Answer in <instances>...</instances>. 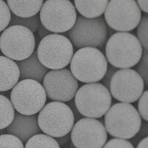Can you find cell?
<instances>
[{
    "instance_id": "1",
    "label": "cell",
    "mask_w": 148,
    "mask_h": 148,
    "mask_svg": "<svg viewBox=\"0 0 148 148\" xmlns=\"http://www.w3.org/2000/svg\"><path fill=\"white\" fill-rule=\"evenodd\" d=\"M105 45L108 62L120 69L136 65L143 53V47L137 37L129 32H117L110 36Z\"/></svg>"
},
{
    "instance_id": "2",
    "label": "cell",
    "mask_w": 148,
    "mask_h": 148,
    "mask_svg": "<svg viewBox=\"0 0 148 148\" xmlns=\"http://www.w3.org/2000/svg\"><path fill=\"white\" fill-rule=\"evenodd\" d=\"M104 116L107 133L115 138L130 139L141 128V116L130 103L114 104Z\"/></svg>"
},
{
    "instance_id": "3",
    "label": "cell",
    "mask_w": 148,
    "mask_h": 148,
    "mask_svg": "<svg viewBox=\"0 0 148 148\" xmlns=\"http://www.w3.org/2000/svg\"><path fill=\"white\" fill-rule=\"evenodd\" d=\"M108 62L105 56L97 47L79 48L70 62L73 76L84 83H94L101 81L108 69Z\"/></svg>"
},
{
    "instance_id": "4",
    "label": "cell",
    "mask_w": 148,
    "mask_h": 148,
    "mask_svg": "<svg viewBox=\"0 0 148 148\" xmlns=\"http://www.w3.org/2000/svg\"><path fill=\"white\" fill-rule=\"evenodd\" d=\"M73 99L79 113L87 118H101L112 104L110 90L99 82L82 85L76 91Z\"/></svg>"
},
{
    "instance_id": "5",
    "label": "cell",
    "mask_w": 148,
    "mask_h": 148,
    "mask_svg": "<svg viewBox=\"0 0 148 148\" xmlns=\"http://www.w3.org/2000/svg\"><path fill=\"white\" fill-rule=\"evenodd\" d=\"M73 45L67 36L51 34L41 39L37 47V56L47 69L64 68L71 62Z\"/></svg>"
},
{
    "instance_id": "6",
    "label": "cell",
    "mask_w": 148,
    "mask_h": 148,
    "mask_svg": "<svg viewBox=\"0 0 148 148\" xmlns=\"http://www.w3.org/2000/svg\"><path fill=\"white\" fill-rule=\"evenodd\" d=\"M37 121L45 134L53 138L70 133L75 120L71 108L64 102L53 101L39 112Z\"/></svg>"
},
{
    "instance_id": "7",
    "label": "cell",
    "mask_w": 148,
    "mask_h": 148,
    "mask_svg": "<svg viewBox=\"0 0 148 148\" xmlns=\"http://www.w3.org/2000/svg\"><path fill=\"white\" fill-rule=\"evenodd\" d=\"M70 41L77 48L102 47L108 36L107 24L102 16L93 18L79 16L74 25L67 31Z\"/></svg>"
},
{
    "instance_id": "8",
    "label": "cell",
    "mask_w": 148,
    "mask_h": 148,
    "mask_svg": "<svg viewBox=\"0 0 148 148\" xmlns=\"http://www.w3.org/2000/svg\"><path fill=\"white\" fill-rule=\"evenodd\" d=\"M76 18V10L70 0H46L39 11L42 25L53 34L67 32Z\"/></svg>"
},
{
    "instance_id": "9",
    "label": "cell",
    "mask_w": 148,
    "mask_h": 148,
    "mask_svg": "<svg viewBox=\"0 0 148 148\" xmlns=\"http://www.w3.org/2000/svg\"><path fill=\"white\" fill-rule=\"evenodd\" d=\"M10 96L14 110L28 116L39 113L47 100L43 86L33 79H23L18 82L12 88Z\"/></svg>"
},
{
    "instance_id": "10",
    "label": "cell",
    "mask_w": 148,
    "mask_h": 148,
    "mask_svg": "<svg viewBox=\"0 0 148 148\" xmlns=\"http://www.w3.org/2000/svg\"><path fill=\"white\" fill-rule=\"evenodd\" d=\"M35 46L34 34L24 26H8L0 35L1 52L14 61L27 59L33 53Z\"/></svg>"
},
{
    "instance_id": "11",
    "label": "cell",
    "mask_w": 148,
    "mask_h": 148,
    "mask_svg": "<svg viewBox=\"0 0 148 148\" xmlns=\"http://www.w3.org/2000/svg\"><path fill=\"white\" fill-rule=\"evenodd\" d=\"M104 15V21L112 30L129 32L138 26L141 10L136 0H109Z\"/></svg>"
},
{
    "instance_id": "12",
    "label": "cell",
    "mask_w": 148,
    "mask_h": 148,
    "mask_svg": "<svg viewBox=\"0 0 148 148\" xmlns=\"http://www.w3.org/2000/svg\"><path fill=\"white\" fill-rule=\"evenodd\" d=\"M145 90V82L136 71L117 70L111 78L109 90L111 96L120 102L138 101Z\"/></svg>"
},
{
    "instance_id": "13",
    "label": "cell",
    "mask_w": 148,
    "mask_h": 148,
    "mask_svg": "<svg viewBox=\"0 0 148 148\" xmlns=\"http://www.w3.org/2000/svg\"><path fill=\"white\" fill-rule=\"evenodd\" d=\"M42 82L46 95L53 101L64 103L71 101L79 89L78 80L65 67L48 71Z\"/></svg>"
},
{
    "instance_id": "14",
    "label": "cell",
    "mask_w": 148,
    "mask_h": 148,
    "mask_svg": "<svg viewBox=\"0 0 148 148\" xmlns=\"http://www.w3.org/2000/svg\"><path fill=\"white\" fill-rule=\"evenodd\" d=\"M71 132L75 148H101L108 140L104 125L96 119L82 118L76 121Z\"/></svg>"
},
{
    "instance_id": "15",
    "label": "cell",
    "mask_w": 148,
    "mask_h": 148,
    "mask_svg": "<svg viewBox=\"0 0 148 148\" xmlns=\"http://www.w3.org/2000/svg\"><path fill=\"white\" fill-rule=\"evenodd\" d=\"M5 129L7 133L17 137L23 144H25L29 138L35 135L42 133L38 125L36 115L28 116L18 112L15 113L12 122Z\"/></svg>"
},
{
    "instance_id": "16",
    "label": "cell",
    "mask_w": 148,
    "mask_h": 148,
    "mask_svg": "<svg viewBox=\"0 0 148 148\" xmlns=\"http://www.w3.org/2000/svg\"><path fill=\"white\" fill-rule=\"evenodd\" d=\"M16 64L19 70V81L23 79H33L42 82L46 73L48 72V69L38 59L35 50L29 57L17 61Z\"/></svg>"
},
{
    "instance_id": "17",
    "label": "cell",
    "mask_w": 148,
    "mask_h": 148,
    "mask_svg": "<svg viewBox=\"0 0 148 148\" xmlns=\"http://www.w3.org/2000/svg\"><path fill=\"white\" fill-rule=\"evenodd\" d=\"M19 81V70L16 62L0 56V92L11 90Z\"/></svg>"
},
{
    "instance_id": "18",
    "label": "cell",
    "mask_w": 148,
    "mask_h": 148,
    "mask_svg": "<svg viewBox=\"0 0 148 148\" xmlns=\"http://www.w3.org/2000/svg\"><path fill=\"white\" fill-rule=\"evenodd\" d=\"M10 12L23 18L33 16L39 13L44 0H6Z\"/></svg>"
},
{
    "instance_id": "19",
    "label": "cell",
    "mask_w": 148,
    "mask_h": 148,
    "mask_svg": "<svg viewBox=\"0 0 148 148\" xmlns=\"http://www.w3.org/2000/svg\"><path fill=\"white\" fill-rule=\"evenodd\" d=\"M109 0H74V7L86 18L99 17L104 14Z\"/></svg>"
},
{
    "instance_id": "20",
    "label": "cell",
    "mask_w": 148,
    "mask_h": 148,
    "mask_svg": "<svg viewBox=\"0 0 148 148\" xmlns=\"http://www.w3.org/2000/svg\"><path fill=\"white\" fill-rule=\"evenodd\" d=\"M15 110L8 98L0 94V130L5 129L14 118Z\"/></svg>"
},
{
    "instance_id": "21",
    "label": "cell",
    "mask_w": 148,
    "mask_h": 148,
    "mask_svg": "<svg viewBox=\"0 0 148 148\" xmlns=\"http://www.w3.org/2000/svg\"><path fill=\"white\" fill-rule=\"evenodd\" d=\"M24 148H60V146L55 138L39 133L29 138Z\"/></svg>"
},
{
    "instance_id": "22",
    "label": "cell",
    "mask_w": 148,
    "mask_h": 148,
    "mask_svg": "<svg viewBox=\"0 0 148 148\" xmlns=\"http://www.w3.org/2000/svg\"><path fill=\"white\" fill-rule=\"evenodd\" d=\"M39 15L38 14L33 16L27 17V18H23L19 17L12 14L10 16V20L8 26L11 25H22L27 27L29 30L34 34L37 30L38 24L39 22Z\"/></svg>"
},
{
    "instance_id": "23",
    "label": "cell",
    "mask_w": 148,
    "mask_h": 148,
    "mask_svg": "<svg viewBox=\"0 0 148 148\" xmlns=\"http://www.w3.org/2000/svg\"><path fill=\"white\" fill-rule=\"evenodd\" d=\"M148 18L143 16L141 18L137 26V39L141 43L144 50H148Z\"/></svg>"
},
{
    "instance_id": "24",
    "label": "cell",
    "mask_w": 148,
    "mask_h": 148,
    "mask_svg": "<svg viewBox=\"0 0 148 148\" xmlns=\"http://www.w3.org/2000/svg\"><path fill=\"white\" fill-rule=\"evenodd\" d=\"M0 148H24V144L11 134L0 135Z\"/></svg>"
},
{
    "instance_id": "25",
    "label": "cell",
    "mask_w": 148,
    "mask_h": 148,
    "mask_svg": "<svg viewBox=\"0 0 148 148\" xmlns=\"http://www.w3.org/2000/svg\"><path fill=\"white\" fill-rule=\"evenodd\" d=\"M11 12L7 3L3 0H0V32H2L8 27L10 20Z\"/></svg>"
},
{
    "instance_id": "26",
    "label": "cell",
    "mask_w": 148,
    "mask_h": 148,
    "mask_svg": "<svg viewBox=\"0 0 148 148\" xmlns=\"http://www.w3.org/2000/svg\"><path fill=\"white\" fill-rule=\"evenodd\" d=\"M138 64L137 73L143 79L145 84H148V53L147 50H143L142 56Z\"/></svg>"
},
{
    "instance_id": "27",
    "label": "cell",
    "mask_w": 148,
    "mask_h": 148,
    "mask_svg": "<svg viewBox=\"0 0 148 148\" xmlns=\"http://www.w3.org/2000/svg\"><path fill=\"white\" fill-rule=\"evenodd\" d=\"M148 91H144L140 98L138 99V113L141 118L143 119L145 121H148Z\"/></svg>"
},
{
    "instance_id": "28",
    "label": "cell",
    "mask_w": 148,
    "mask_h": 148,
    "mask_svg": "<svg viewBox=\"0 0 148 148\" xmlns=\"http://www.w3.org/2000/svg\"><path fill=\"white\" fill-rule=\"evenodd\" d=\"M101 148H134V146L127 139L115 138L107 141Z\"/></svg>"
},
{
    "instance_id": "29",
    "label": "cell",
    "mask_w": 148,
    "mask_h": 148,
    "mask_svg": "<svg viewBox=\"0 0 148 148\" xmlns=\"http://www.w3.org/2000/svg\"><path fill=\"white\" fill-rule=\"evenodd\" d=\"M117 71V68L113 66H112L111 64L108 66V69H107L106 73L104 74V77L103 79H101L102 80V83L101 84L104 86V87H106L108 90H109L110 88V82L111 78L113 76V75L114 74V73Z\"/></svg>"
},
{
    "instance_id": "30",
    "label": "cell",
    "mask_w": 148,
    "mask_h": 148,
    "mask_svg": "<svg viewBox=\"0 0 148 148\" xmlns=\"http://www.w3.org/2000/svg\"><path fill=\"white\" fill-rule=\"evenodd\" d=\"M148 135V123L147 121H145V122L142 123L141 125V128H140L139 131L137 133L135 136L136 138L133 139V142L134 144H136L137 141L140 139H142L144 138V137H147Z\"/></svg>"
},
{
    "instance_id": "31",
    "label": "cell",
    "mask_w": 148,
    "mask_h": 148,
    "mask_svg": "<svg viewBox=\"0 0 148 148\" xmlns=\"http://www.w3.org/2000/svg\"><path fill=\"white\" fill-rule=\"evenodd\" d=\"M67 105H68V107L71 108V111H72V113L74 116V120H75V121H77L78 120L81 119L82 118V115L79 113V110H78L77 108H76V104H75V102H74L73 99H71V101H67Z\"/></svg>"
},
{
    "instance_id": "32",
    "label": "cell",
    "mask_w": 148,
    "mask_h": 148,
    "mask_svg": "<svg viewBox=\"0 0 148 148\" xmlns=\"http://www.w3.org/2000/svg\"><path fill=\"white\" fill-rule=\"evenodd\" d=\"M37 30H38V34H39V37L41 39H43L44 37L47 36V35H50L51 34H53V33L49 31L47 29H46L44 26L42 25V23L39 21V24H38V27H37Z\"/></svg>"
},
{
    "instance_id": "33",
    "label": "cell",
    "mask_w": 148,
    "mask_h": 148,
    "mask_svg": "<svg viewBox=\"0 0 148 148\" xmlns=\"http://www.w3.org/2000/svg\"><path fill=\"white\" fill-rule=\"evenodd\" d=\"M55 139L56 140V141L58 142L59 146H62V145H65V144H67V142H69V141H71V134H70V133H67V135L55 138Z\"/></svg>"
},
{
    "instance_id": "34",
    "label": "cell",
    "mask_w": 148,
    "mask_h": 148,
    "mask_svg": "<svg viewBox=\"0 0 148 148\" xmlns=\"http://www.w3.org/2000/svg\"><path fill=\"white\" fill-rule=\"evenodd\" d=\"M137 4L141 10L145 13H148V5L147 0H137Z\"/></svg>"
},
{
    "instance_id": "35",
    "label": "cell",
    "mask_w": 148,
    "mask_h": 148,
    "mask_svg": "<svg viewBox=\"0 0 148 148\" xmlns=\"http://www.w3.org/2000/svg\"><path fill=\"white\" fill-rule=\"evenodd\" d=\"M136 148H148V137H145L144 138L140 140Z\"/></svg>"
},
{
    "instance_id": "36",
    "label": "cell",
    "mask_w": 148,
    "mask_h": 148,
    "mask_svg": "<svg viewBox=\"0 0 148 148\" xmlns=\"http://www.w3.org/2000/svg\"><path fill=\"white\" fill-rule=\"evenodd\" d=\"M7 133V132H6V129L0 130V135L5 134V133Z\"/></svg>"
},
{
    "instance_id": "37",
    "label": "cell",
    "mask_w": 148,
    "mask_h": 148,
    "mask_svg": "<svg viewBox=\"0 0 148 148\" xmlns=\"http://www.w3.org/2000/svg\"><path fill=\"white\" fill-rule=\"evenodd\" d=\"M3 1H4V2H5V1H6V0H3Z\"/></svg>"
},
{
    "instance_id": "38",
    "label": "cell",
    "mask_w": 148,
    "mask_h": 148,
    "mask_svg": "<svg viewBox=\"0 0 148 148\" xmlns=\"http://www.w3.org/2000/svg\"><path fill=\"white\" fill-rule=\"evenodd\" d=\"M2 53V52H1V50H0V53Z\"/></svg>"
}]
</instances>
